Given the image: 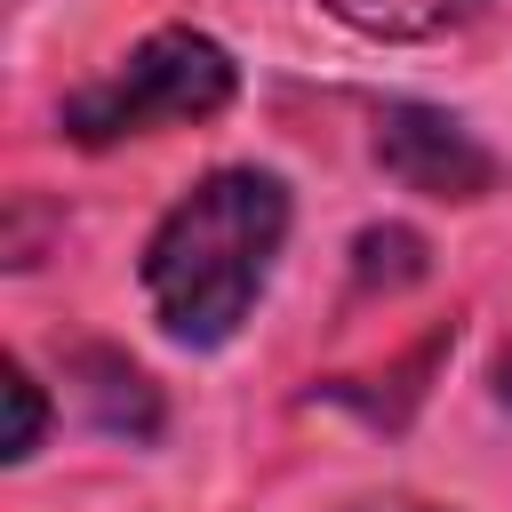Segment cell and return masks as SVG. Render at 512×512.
<instances>
[{
	"label": "cell",
	"instance_id": "obj_4",
	"mask_svg": "<svg viewBox=\"0 0 512 512\" xmlns=\"http://www.w3.org/2000/svg\"><path fill=\"white\" fill-rule=\"evenodd\" d=\"M72 376H80V400H88V416L104 432H128V440H152L160 432V400H152L144 368H128L120 352H80Z\"/></svg>",
	"mask_w": 512,
	"mask_h": 512
},
{
	"label": "cell",
	"instance_id": "obj_6",
	"mask_svg": "<svg viewBox=\"0 0 512 512\" xmlns=\"http://www.w3.org/2000/svg\"><path fill=\"white\" fill-rule=\"evenodd\" d=\"M0 400H8V432H0V456L16 464V456H32V448H40V424H48V408H40V384H32L24 368H8V376H0Z\"/></svg>",
	"mask_w": 512,
	"mask_h": 512
},
{
	"label": "cell",
	"instance_id": "obj_8",
	"mask_svg": "<svg viewBox=\"0 0 512 512\" xmlns=\"http://www.w3.org/2000/svg\"><path fill=\"white\" fill-rule=\"evenodd\" d=\"M496 400L512 408V344H504V360H496Z\"/></svg>",
	"mask_w": 512,
	"mask_h": 512
},
{
	"label": "cell",
	"instance_id": "obj_5",
	"mask_svg": "<svg viewBox=\"0 0 512 512\" xmlns=\"http://www.w3.org/2000/svg\"><path fill=\"white\" fill-rule=\"evenodd\" d=\"M320 8L376 40H432V32H456L464 16H480V0H320Z\"/></svg>",
	"mask_w": 512,
	"mask_h": 512
},
{
	"label": "cell",
	"instance_id": "obj_7",
	"mask_svg": "<svg viewBox=\"0 0 512 512\" xmlns=\"http://www.w3.org/2000/svg\"><path fill=\"white\" fill-rule=\"evenodd\" d=\"M416 272H424L416 232H368L360 240V280H416Z\"/></svg>",
	"mask_w": 512,
	"mask_h": 512
},
{
	"label": "cell",
	"instance_id": "obj_3",
	"mask_svg": "<svg viewBox=\"0 0 512 512\" xmlns=\"http://www.w3.org/2000/svg\"><path fill=\"white\" fill-rule=\"evenodd\" d=\"M376 160H384V176H400L408 192H432V200L496 192V152L464 120H448L432 104H392L376 120Z\"/></svg>",
	"mask_w": 512,
	"mask_h": 512
},
{
	"label": "cell",
	"instance_id": "obj_1",
	"mask_svg": "<svg viewBox=\"0 0 512 512\" xmlns=\"http://www.w3.org/2000/svg\"><path fill=\"white\" fill-rule=\"evenodd\" d=\"M280 232H288V192L272 176L224 168L192 184L144 248V288L160 304V328L176 344H224L272 272Z\"/></svg>",
	"mask_w": 512,
	"mask_h": 512
},
{
	"label": "cell",
	"instance_id": "obj_2",
	"mask_svg": "<svg viewBox=\"0 0 512 512\" xmlns=\"http://www.w3.org/2000/svg\"><path fill=\"white\" fill-rule=\"evenodd\" d=\"M224 104H232V56L208 32H152L96 88L64 96V128L80 144H120V136L168 128V120H208Z\"/></svg>",
	"mask_w": 512,
	"mask_h": 512
}]
</instances>
